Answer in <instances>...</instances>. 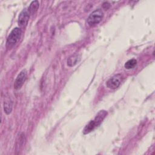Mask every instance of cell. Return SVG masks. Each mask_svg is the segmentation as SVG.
Instances as JSON below:
<instances>
[{"mask_svg": "<svg viewBox=\"0 0 155 155\" xmlns=\"http://www.w3.org/2000/svg\"><path fill=\"white\" fill-rule=\"evenodd\" d=\"M122 81V76L120 74H117L110 78L106 82V85L111 89H116L119 87Z\"/></svg>", "mask_w": 155, "mask_h": 155, "instance_id": "cell-5", "label": "cell"}, {"mask_svg": "<svg viewBox=\"0 0 155 155\" xmlns=\"http://www.w3.org/2000/svg\"><path fill=\"white\" fill-rule=\"evenodd\" d=\"M39 7V3L38 1H32L28 8L30 13V15H34L37 12Z\"/></svg>", "mask_w": 155, "mask_h": 155, "instance_id": "cell-9", "label": "cell"}, {"mask_svg": "<svg viewBox=\"0 0 155 155\" xmlns=\"http://www.w3.org/2000/svg\"><path fill=\"white\" fill-rule=\"evenodd\" d=\"M103 7L104 8H105V9H108L109 7H110V4L109 3H108V2H104V4H103Z\"/></svg>", "mask_w": 155, "mask_h": 155, "instance_id": "cell-11", "label": "cell"}, {"mask_svg": "<svg viewBox=\"0 0 155 155\" xmlns=\"http://www.w3.org/2000/svg\"><path fill=\"white\" fill-rule=\"evenodd\" d=\"M30 16V13L28 8H26L22 10V11L20 13L18 17V23L19 26L21 27H25L28 24Z\"/></svg>", "mask_w": 155, "mask_h": 155, "instance_id": "cell-4", "label": "cell"}, {"mask_svg": "<svg viewBox=\"0 0 155 155\" xmlns=\"http://www.w3.org/2000/svg\"><path fill=\"white\" fill-rule=\"evenodd\" d=\"M104 17V13L101 9H96L90 13L87 18L88 24L92 27L98 24Z\"/></svg>", "mask_w": 155, "mask_h": 155, "instance_id": "cell-3", "label": "cell"}, {"mask_svg": "<svg viewBox=\"0 0 155 155\" xmlns=\"http://www.w3.org/2000/svg\"><path fill=\"white\" fill-rule=\"evenodd\" d=\"M22 34V31L20 28L15 27L13 28L7 37L6 41V47L10 48L13 47L19 40Z\"/></svg>", "mask_w": 155, "mask_h": 155, "instance_id": "cell-2", "label": "cell"}, {"mask_svg": "<svg viewBox=\"0 0 155 155\" xmlns=\"http://www.w3.org/2000/svg\"><path fill=\"white\" fill-rule=\"evenodd\" d=\"M107 115V111L105 110H101L98 112V113L95 116L94 119L93 120H91L90 121V122L87 124V125L85 127L83 133L84 134H86L91 131H92L94 129H95L96 127H97L99 125H101V124L103 120L105 119V117Z\"/></svg>", "mask_w": 155, "mask_h": 155, "instance_id": "cell-1", "label": "cell"}, {"mask_svg": "<svg viewBox=\"0 0 155 155\" xmlns=\"http://www.w3.org/2000/svg\"><path fill=\"white\" fill-rule=\"evenodd\" d=\"M137 64V61L135 59H131L128 60V61H127L125 64H124V67L126 69H131L133 68Z\"/></svg>", "mask_w": 155, "mask_h": 155, "instance_id": "cell-10", "label": "cell"}, {"mask_svg": "<svg viewBox=\"0 0 155 155\" xmlns=\"http://www.w3.org/2000/svg\"><path fill=\"white\" fill-rule=\"evenodd\" d=\"M13 108V102L10 97H5L4 101V110L7 114L11 113Z\"/></svg>", "mask_w": 155, "mask_h": 155, "instance_id": "cell-8", "label": "cell"}, {"mask_svg": "<svg viewBox=\"0 0 155 155\" xmlns=\"http://www.w3.org/2000/svg\"><path fill=\"white\" fill-rule=\"evenodd\" d=\"M80 60H81V55L78 53H75L71 55V56H70L67 59V65L69 67H73L75 65H76L79 62Z\"/></svg>", "mask_w": 155, "mask_h": 155, "instance_id": "cell-7", "label": "cell"}, {"mask_svg": "<svg viewBox=\"0 0 155 155\" xmlns=\"http://www.w3.org/2000/svg\"><path fill=\"white\" fill-rule=\"evenodd\" d=\"M27 73L26 70L24 69L22 70L18 75L16 77L15 81L14 82V88L16 90H19L20 89L23 84H24L26 79H27Z\"/></svg>", "mask_w": 155, "mask_h": 155, "instance_id": "cell-6", "label": "cell"}]
</instances>
